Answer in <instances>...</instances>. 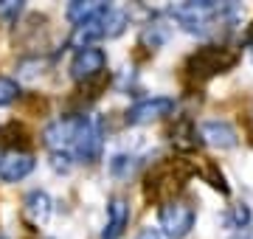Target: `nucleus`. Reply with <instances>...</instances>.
<instances>
[{"instance_id":"10","label":"nucleus","mask_w":253,"mask_h":239,"mask_svg":"<svg viewBox=\"0 0 253 239\" xmlns=\"http://www.w3.org/2000/svg\"><path fill=\"white\" fill-rule=\"evenodd\" d=\"M126 225H129V205L121 197H113L107 205V225L101 231V239H121Z\"/></svg>"},{"instance_id":"21","label":"nucleus","mask_w":253,"mask_h":239,"mask_svg":"<svg viewBox=\"0 0 253 239\" xmlns=\"http://www.w3.org/2000/svg\"><path fill=\"white\" fill-rule=\"evenodd\" d=\"M251 222V208L248 205H234V211L228 214V225L231 228H245Z\"/></svg>"},{"instance_id":"18","label":"nucleus","mask_w":253,"mask_h":239,"mask_svg":"<svg viewBox=\"0 0 253 239\" xmlns=\"http://www.w3.org/2000/svg\"><path fill=\"white\" fill-rule=\"evenodd\" d=\"M20 96V84L9 76H0V107H6Z\"/></svg>"},{"instance_id":"14","label":"nucleus","mask_w":253,"mask_h":239,"mask_svg":"<svg viewBox=\"0 0 253 239\" xmlns=\"http://www.w3.org/2000/svg\"><path fill=\"white\" fill-rule=\"evenodd\" d=\"M101 23H104V37L113 40V37H118V34H124L126 23H129V14H126L124 9H116V6H110V9L104 11Z\"/></svg>"},{"instance_id":"13","label":"nucleus","mask_w":253,"mask_h":239,"mask_svg":"<svg viewBox=\"0 0 253 239\" xmlns=\"http://www.w3.org/2000/svg\"><path fill=\"white\" fill-rule=\"evenodd\" d=\"M23 214H26L28 222H34V225L45 222L48 217H51V197H48L45 192H31L26 197V202H23Z\"/></svg>"},{"instance_id":"20","label":"nucleus","mask_w":253,"mask_h":239,"mask_svg":"<svg viewBox=\"0 0 253 239\" xmlns=\"http://www.w3.org/2000/svg\"><path fill=\"white\" fill-rule=\"evenodd\" d=\"M200 175L206 177L208 183L214 186V189H219L222 194H228V186H225V177H222V172H217V166H211L208 163L206 169H200Z\"/></svg>"},{"instance_id":"11","label":"nucleus","mask_w":253,"mask_h":239,"mask_svg":"<svg viewBox=\"0 0 253 239\" xmlns=\"http://www.w3.org/2000/svg\"><path fill=\"white\" fill-rule=\"evenodd\" d=\"M101 17H104V14H101ZM101 17L87 20V23H82V26H73V34L68 37V42L82 51V48H90L96 40H104V23H101Z\"/></svg>"},{"instance_id":"2","label":"nucleus","mask_w":253,"mask_h":239,"mask_svg":"<svg viewBox=\"0 0 253 239\" xmlns=\"http://www.w3.org/2000/svg\"><path fill=\"white\" fill-rule=\"evenodd\" d=\"M169 11L189 34H200V37L231 31L242 17V9L236 3H217V0H186Z\"/></svg>"},{"instance_id":"17","label":"nucleus","mask_w":253,"mask_h":239,"mask_svg":"<svg viewBox=\"0 0 253 239\" xmlns=\"http://www.w3.org/2000/svg\"><path fill=\"white\" fill-rule=\"evenodd\" d=\"M169 40V31L161 26V23H155V26H146L144 28V34H141V45H149L155 51L158 45H163Z\"/></svg>"},{"instance_id":"4","label":"nucleus","mask_w":253,"mask_h":239,"mask_svg":"<svg viewBox=\"0 0 253 239\" xmlns=\"http://www.w3.org/2000/svg\"><path fill=\"white\" fill-rule=\"evenodd\" d=\"M239 62V51L231 45H203L186 59V71L197 79H208V76H217L231 71Z\"/></svg>"},{"instance_id":"15","label":"nucleus","mask_w":253,"mask_h":239,"mask_svg":"<svg viewBox=\"0 0 253 239\" xmlns=\"http://www.w3.org/2000/svg\"><path fill=\"white\" fill-rule=\"evenodd\" d=\"M26 144H28V135L17 121L0 127V147H11V152H17V147H26Z\"/></svg>"},{"instance_id":"16","label":"nucleus","mask_w":253,"mask_h":239,"mask_svg":"<svg viewBox=\"0 0 253 239\" xmlns=\"http://www.w3.org/2000/svg\"><path fill=\"white\" fill-rule=\"evenodd\" d=\"M172 141H174V147H180V149H194L200 138H197V129L191 127L189 121H180L172 129Z\"/></svg>"},{"instance_id":"6","label":"nucleus","mask_w":253,"mask_h":239,"mask_svg":"<svg viewBox=\"0 0 253 239\" xmlns=\"http://www.w3.org/2000/svg\"><path fill=\"white\" fill-rule=\"evenodd\" d=\"M104 68H107V54H104L101 48H93V45L76 51L73 59H71V76L79 84L101 79V76H104Z\"/></svg>"},{"instance_id":"23","label":"nucleus","mask_w":253,"mask_h":239,"mask_svg":"<svg viewBox=\"0 0 253 239\" xmlns=\"http://www.w3.org/2000/svg\"><path fill=\"white\" fill-rule=\"evenodd\" d=\"M135 239H161V234H158L155 228H144V231H141V234H138Z\"/></svg>"},{"instance_id":"24","label":"nucleus","mask_w":253,"mask_h":239,"mask_svg":"<svg viewBox=\"0 0 253 239\" xmlns=\"http://www.w3.org/2000/svg\"><path fill=\"white\" fill-rule=\"evenodd\" d=\"M245 42H248V45H251V48H253V26H251V28H248V34H245Z\"/></svg>"},{"instance_id":"19","label":"nucleus","mask_w":253,"mask_h":239,"mask_svg":"<svg viewBox=\"0 0 253 239\" xmlns=\"http://www.w3.org/2000/svg\"><path fill=\"white\" fill-rule=\"evenodd\" d=\"M23 14V3L20 0H0V20L3 23H17Z\"/></svg>"},{"instance_id":"7","label":"nucleus","mask_w":253,"mask_h":239,"mask_svg":"<svg viewBox=\"0 0 253 239\" xmlns=\"http://www.w3.org/2000/svg\"><path fill=\"white\" fill-rule=\"evenodd\" d=\"M174 110V99L169 96H152V99H144L132 104L126 110V124H152V121L163 119Z\"/></svg>"},{"instance_id":"22","label":"nucleus","mask_w":253,"mask_h":239,"mask_svg":"<svg viewBox=\"0 0 253 239\" xmlns=\"http://www.w3.org/2000/svg\"><path fill=\"white\" fill-rule=\"evenodd\" d=\"M132 158H126V155H116L113 158V163H110V169L116 172V175H129L132 169H135V163H129Z\"/></svg>"},{"instance_id":"1","label":"nucleus","mask_w":253,"mask_h":239,"mask_svg":"<svg viewBox=\"0 0 253 239\" xmlns=\"http://www.w3.org/2000/svg\"><path fill=\"white\" fill-rule=\"evenodd\" d=\"M42 141L54 155H65L79 163H93L101 155V129L84 116H65L42 129Z\"/></svg>"},{"instance_id":"5","label":"nucleus","mask_w":253,"mask_h":239,"mask_svg":"<svg viewBox=\"0 0 253 239\" xmlns=\"http://www.w3.org/2000/svg\"><path fill=\"white\" fill-rule=\"evenodd\" d=\"M194 220H197V211L189 200H172L166 202L158 214V222H161L163 234L169 239H183L189 237L191 228H194Z\"/></svg>"},{"instance_id":"9","label":"nucleus","mask_w":253,"mask_h":239,"mask_svg":"<svg viewBox=\"0 0 253 239\" xmlns=\"http://www.w3.org/2000/svg\"><path fill=\"white\" fill-rule=\"evenodd\" d=\"M34 172V158L28 155V152H3L0 155V180H6V183H17L23 177H28Z\"/></svg>"},{"instance_id":"8","label":"nucleus","mask_w":253,"mask_h":239,"mask_svg":"<svg viewBox=\"0 0 253 239\" xmlns=\"http://www.w3.org/2000/svg\"><path fill=\"white\" fill-rule=\"evenodd\" d=\"M200 138L206 141L208 147L214 149H234L239 144V135L236 129L228 124V121H219V119H208L200 124Z\"/></svg>"},{"instance_id":"12","label":"nucleus","mask_w":253,"mask_h":239,"mask_svg":"<svg viewBox=\"0 0 253 239\" xmlns=\"http://www.w3.org/2000/svg\"><path fill=\"white\" fill-rule=\"evenodd\" d=\"M107 9H110V3H101V0H87V3L76 0V3L68 6V20H71L73 26H82V23H87V20L101 17Z\"/></svg>"},{"instance_id":"3","label":"nucleus","mask_w":253,"mask_h":239,"mask_svg":"<svg viewBox=\"0 0 253 239\" xmlns=\"http://www.w3.org/2000/svg\"><path fill=\"white\" fill-rule=\"evenodd\" d=\"M191 175V169L183 160H169V163H161L155 166L149 177H146V186H144V194L155 202H172L174 194L183 189L186 177Z\"/></svg>"}]
</instances>
